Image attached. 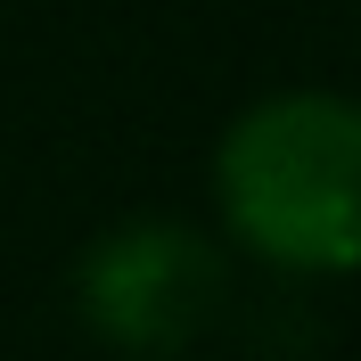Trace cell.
Wrapping results in <instances>:
<instances>
[{"label":"cell","instance_id":"1","mask_svg":"<svg viewBox=\"0 0 361 361\" xmlns=\"http://www.w3.org/2000/svg\"><path fill=\"white\" fill-rule=\"evenodd\" d=\"M238 247L279 271H361V99L271 90L214 148Z\"/></svg>","mask_w":361,"mask_h":361},{"label":"cell","instance_id":"2","mask_svg":"<svg viewBox=\"0 0 361 361\" xmlns=\"http://www.w3.org/2000/svg\"><path fill=\"white\" fill-rule=\"evenodd\" d=\"M214 304H222V255L189 222H115L74 263V312L123 361L189 353Z\"/></svg>","mask_w":361,"mask_h":361}]
</instances>
